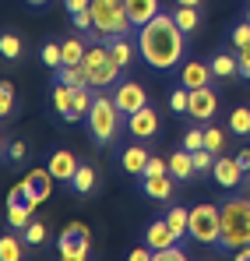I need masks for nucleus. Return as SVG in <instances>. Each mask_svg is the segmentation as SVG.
<instances>
[{
	"instance_id": "46",
	"label": "nucleus",
	"mask_w": 250,
	"mask_h": 261,
	"mask_svg": "<svg viewBox=\"0 0 250 261\" xmlns=\"http://www.w3.org/2000/svg\"><path fill=\"white\" fill-rule=\"evenodd\" d=\"M148 258H155L152 247H137V251H130V261H148Z\"/></svg>"
},
{
	"instance_id": "2",
	"label": "nucleus",
	"mask_w": 250,
	"mask_h": 261,
	"mask_svg": "<svg viewBox=\"0 0 250 261\" xmlns=\"http://www.w3.org/2000/svg\"><path fill=\"white\" fill-rule=\"evenodd\" d=\"M222 212V237H218V251L236 254L240 247L250 244V194H233L218 205Z\"/></svg>"
},
{
	"instance_id": "48",
	"label": "nucleus",
	"mask_w": 250,
	"mask_h": 261,
	"mask_svg": "<svg viewBox=\"0 0 250 261\" xmlns=\"http://www.w3.org/2000/svg\"><path fill=\"white\" fill-rule=\"evenodd\" d=\"M236 258H240V261H250V244H247V247H240V251H236Z\"/></svg>"
},
{
	"instance_id": "45",
	"label": "nucleus",
	"mask_w": 250,
	"mask_h": 261,
	"mask_svg": "<svg viewBox=\"0 0 250 261\" xmlns=\"http://www.w3.org/2000/svg\"><path fill=\"white\" fill-rule=\"evenodd\" d=\"M67 14H81V11H92V0H64Z\"/></svg>"
},
{
	"instance_id": "5",
	"label": "nucleus",
	"mask_w": 250,
	"mask_h": 261,
	"mask_svg": "<svg viewBox=\"0 0 250 261\" xmlns=\"http://www.w3.org/2000/svg\"><path fill=\"white\" fill-rule=\"evenodd\" d=\"M85 71H88V85L92 88H109L120 82V64L113 60L109 46L106 43H88V53H85Z\"/></svg>"
},
{
	"instance_id": "33",
	"label": "nucleus",
	"mask_w": 250,
	"mask_h": 261,
	"mask_svg": "<svg viewBox=\"0 0 250 261\" xmlns=\"http://www.w3.org/2000/svg\"><path fill=\"white\" fill-rule=\"evenodd\" d=\"M92 102H95V95H92V85H81V88H74V110H78L81 117H88V110H92Z\"/></svg>"
},
{
	"instance_id": "16",
	"label": "nucleus",
	"mask_w": 250,
	"mask_h": 261,
	"mask_svg": "<svg viewBox=\"0 0 250 261\" xmlns=\"http://www.w3.org/2000/svg\"><path fill=\"white\" fill-rule=\"evenodd\" d=\"M46 166H49V173L57 176V184H71L81 163L74 159V152H67V148H57V152L49 155V163H46Z\"/></svg>"
},
{
	"instance_id": "4",
	"label": "nucleus",
	"mask_w": 250,
	"mask_h": 261,
	"mask_svg": "<svg viewBox=\"0 0 250 261\" xmlns=\"http://www.w3.org/2000/svg\"><path fill=\"white\" fill-rule=\"evenodd\" d=\"M124 113L120 106L113 102V95H95L92 110H88V130L95 138V145H113L120 138V127H124Z\"/></svg>"
},
{
	"instance_id": "1",
	"label": "nucleus",
	"mask_w": 250,
	"mask_h": 261,
	"mask_svg": "<svg viewBox=\"0 0 250 261\" xmlns=\"http://www.w3.org/2000/svg\"><path fill=\"white\" fill-rule=\"evenodd\" d=\"M137 53H141V60H145L148 67H155V71H173V67H180L183 57H187V32L173 21L169 11H162V14H155L148 25L137 29Z\"/></svg>"
},
{
	"instance_id": "50",
	"label": "nucleus",
	"mask_w": 250,
	"mask_h": 261,
	"mask_svg": "<svg viewBox=\"0 0 250 261\" xmlns=\"http://www.w3.org/2000/svg\"><path fill=\"white\" fill-rule=\"evenodd\" d=\"M25 4H29V7H46L49 0H25Z\"/></svg>"
},
{
	"instance_id": "18",
	"label": "nucleus",
	"mask_w": 250,
	"mask_h": 261,
	"mask_svg": "<svg viewBox=\"0 0 250 261\" xmlns=\"http://www.w3.org/2000/svg\"><path fill=\"white\" fill-rule=\"evenodd\" d=\"M124 4H127V18L134 21V29H141V25H148L155 14H162L159 0H124Z\"/></svg>"
},
{
	"instance_id": "38",
	"label": "nucleus",
	"mask_w": 250,
	"mask_h": 261,
	"mask_svg": "<svg viewBox=\"0 0 250 261\" xmlns=\"http://www.w3.org/2000/svg\"><path fill=\"white\" fill-rule=\"evenodd\" d=\"M215 159H218V155H215L211 148H198V152H194V170H198V173H211Z\"/></svg>"
},
{
	"instance_id": "51",
	"label": "nucleus",
	"mask_w": 250,
	"mask_h": 261,
	"mask_svg": "<svg viewBox=\"0 0 250 261\" xmlns=\"http://www.w3.org/2000/svg\"><path fill=\"white\" fill-rule=\"evenodd\" d=\"M243 18H247V21H250V4H247V14H243Z\"/></svg>"
},
{
	"instance_id": "43",
	"label": "nucleus",
	"mask_w": 250,
	"mask_h": 261,
	"mask_svg": "<svg viewBox=\"0 0 250 261\" xmlns=\"http://www.w3.org/2000/svg\"><path fill=\"white\" fill-rule=\"evenodd\" d=\"M236 60H240V78H250V43L236 49Z\"/></svg>"
},
{
	"instance_id": "26",
	"label": "nucleus",
	"mask_w": 250,
	"mask_h": 261,
	"mask_svg": "<svg viewBox=\"0 0 250 261\" xmlns=\"http://www.w3.org/2000/svg\"><path fill=\"white\" fill-rule=\"evenodd\" d=\"M106 46H109V53H113V60H117L120 67H130V60H134V43H130L127 36H113Z\"/></svg>"
},
{
	"instance_id": "8",
	"label": "nucleus",
	"mask_w": 250,
	"mask_h": 261,
	"mask_svg": "<svg viewBox=\"0 0 250 261\" xmlns=\"http://www.w3.org/2000/svg\"><path fill=\"white\" fill-rule=\"evenodd\" d=\"M218 113V88L205 85V88H190V106H187V117L205 124Z\"/></svg>"
},
{
	"instance_id": "37",
	"label": "nucleus",
	"mask_w": 250,
	"mask_h": 261,
	"mask_svg": "<svg viewBox=\"0 0 250 261\" xmlns=\"http://www.w3.org/2000/svg\"><path fill=\"white\" fill-rule=\"evenodd\" d=\"M11 113H14V85L4 82V85H0V117L7 120Z\"/></svg>"
},
{
	"instance_id": "15",
	"label": "nucleus",
	"mask_w": 250,
	"mask_h": 261,
	"mask_svg": "<svg viewBox=\"0 0 250 261\" xmlns=\"http://www.w3.org/2000/svg\"><path fill=\"white\" fill-rule=\"evenodd\" d=\"M215 82V74H211V64L205 60H183L180 64V85L187 88H205Z\"/></svg>"
},
{
	"instance_id": "23",
	"label": "nucleus",
	"mask_w": 250,
	"mask_h": 261,
	"mask_svg": "<svg viewBox=\"0 0 250 261\" xmlns=\"http://www.w3.org/2000/svg\"><path fill=\"white\" fill-rule=\"evenodd\" d=\"M208 64H211V74H215V78H236V74H240L236 53H215Z\"/></svg>"
},
{
	"instance_id": "35",
	"label": "nucleus",
	"mask_w": 250,
	"mask_h": 261,
	"mask_svg": "<svg viewBox=\"0 0 250 261\" xmlns=\"http://www.w3.org/2000/svg\"><path fill=\"white\" fill-rule=\"evenodd\" d=\"M205 148H211L215 155H222L226 152V134L218 127H205Z\"/></svg>"
},
{
	"instance_id": "36",
	"label": "nucleus",
	"mask_w": 250,
	"mask_h": 261,
	"mask_svg": "<svg viewBox=\"0 0 250 261\" xmlns=\"http://www.w3.org/2000/svg\"><path fill=\"white\" fill-rule=\"evenodd\" d=\"M42 64L53 67V71L64 64V49H60V43H46V46H42Z\"/></svg>"
},
{
	"instance_id": "40",
	"label": "nucleus",
	"mask_w": 250,
	"mask_h": 261,
	"mask_svg": "<svg viewBox=\"0 0 250 261\" xmlns=\"http://www.w3.org/2000/svg\"><path fill=\"white\" fill-rule=\"evenodd\" d=\"M21 237H25V244L39 247V244H46V226H42V222H32V226H29V229H25Z\"/></svg>"
},
{
	"instance_id": "17",
	"label": "nucleus",
	"mask_w": 250,
	"mask_h": 261,
	"mask_svg": "<svg viewBox=\"0 0 250 261\" xmlns=\"http://www.w3.org/2000/svg\"><path fill=\"white\" fill-rule=\"evenodd\" d=\"M145 244H148L152 251H162V247H169V244H180V237L173 233V226H169L166 219H155V222L145 229Z\"/></svg>"
},
{
	"instance_id": "9",
	"label": "nucleus",
	"mask_w": 250,
	"mask_h": 261,
	"mask_svg": "<svg viewBox=\"0 0 250 261\" xmlns=\"http://www.w3.org/2000/svg\"><path fill=\"white\" fill-rule=\"evenodd\" d=\"M53 184H57V176L49 173V166H42V170H29V173H25L21 187H25V198H29L32 208L42 205V201L53 194Z\"/></svg>"
},
{
	"instance_id": "49",
	"label": "nucleus",
	"mask_w": 250,
	"mask_h": 261,
	"mask_svg": "<svg viewBox=\"0 0 250 261\" xmlns=\"http://www.w3.org/2000/svg\"><path fill=\"white\" fill-rule=\"evenodd\" d=\"M176 4H183V7H201L205 0H176Z\"/></svg>"
},
{
	"instance_id": "10",
	"label": "nucleus",
	"mask_w": 250,
	"mask_h": 261,
	"mask_svg": "<svg viewBox=\"0 0 250 261\" xmlns=\"http://www.w3.org/2000/svg\"><path fill=\"white\" fill-rule=\"evenodd\" d=\"M113 102L120 106L124 117H130V113H137L141 106H148V92L137 85V82H117V85H113Z\"/></svg>"
},
{
	"instance_id": "34",
	"label": "nucleus",
	"mask_w": 250,
	"mask_h": 261,
	"mask_svg": "<svg viewBox=\"0 0 250 261\" xmlns=\"http://www.w3.org/2000/svg\"><path fill=\"white\" fill-rule=\"evenodd\" d=\"M4 159L7 163H25L29 159V145L25 141H7L4 145Z\"/></svg>"
},
{
	"instance_id": "27",
	"label": "nucleus",
	"mask_w": 250,
	"mask_h": 261,
	"mask_svg": "<svg viewBox=\"0 0 250 261\" xmlns=\"http://www.w3.org/2000/svg\"><path fill=\"white\" fill-rule=\"evenodd\" d=\"M53 110L64 117L67 110H74V85H67V82H57L53 85Z\"/></svg>"
},
{
	"instance_id": "42",
	"label": "nucleus",
	"mask_w": 250,
	"mask_h": 261,
	"mask_svg": "<svg viewBox=\"0 0 250 261\" xmlns=\"http://www.w3.org/2000/svg\"><path fill=\"white\" fill-rule=\"evenodd\" d=\"M155 258L159 261H187V251H183L180 244H169V247H162V251H155Z\"/></svg>"
},
{
	"instance_id": "20",
	"label": "nucleus",
	"mask_w": 250,
	"mask_h": 261,
	"mask_svg": "<svg viewBox=\"0 0 250 261\" xmlns=\"http://www.w3.org/2000/svg\"><path fill=\"white\" fill-rule=\"evenodd\" d=\"M32 205L25 201V198H18V201H7V226L11 229H18V233H25L29 226H32Z\"/></svg>"
},
{
	"instance_id": "39",
	"label": "nucleus",
	"mask_w": 250,
	"mask_h": 261,
	"mask_svg": "<svg viewBox=\"0 0 250 261\" xmlns=\"http://www.w3.org/2000/svg\"><path fill=\"white\" fill-rule=\"evenodd\" d=\"M183 148L187 152H198V148H205V127H190L183 134Z\"/></svg>"
},
{
	"instance_id": "47",
	"label": "nucleus",
	"mask_w": 250,
	"mask_h": 261,
	"mask_svg": "<svg viewBox=\"0 0 250 261\" xmlns=\"http://www.w3.org/2000/svg\"><path fill=\"white\" fill-rule=\"evenodd\" d=\"M236 163H240V166H243V170L250 173V148H243V152H236Z\"/></svg>"
},
{
	"instance_id": "24",
	"label": "nucleus",
	"mask_w": 250,
	"mask_h": 261,
	"mask_svg": "<svg viewBox=\"0 0 250 261\" xmlns=\"http://www.w3.org/2000/svg\"><path fill=\"white\" fill-rule=\"evenodd\" d=\"M60 49H64V64H67V67H74V64H81L85 53H88V39L71 36V39H64V43H60ZM64 64H60V67H64Z\"/></svg>"
},
{
	"instance_id": "25",
	"label": "nucleus",
	"mask_w": 250,
	"mask_h": 261,
	"mask_svg": "<svg viewBox=\"0 0 250 261\" xmlns=\"http://www.w3.org/2000/svg\"><path fill=\"white\" fill-rule=\"evenodd\" d=\"M25 258V237L18 240L14 233H4L0 237V261H21Z\"/></svg>"
},
{
	"instance_id": "22",
	"label": "nucleus",
	"mask_w": 250,
	"mask_h": 261,
	"mask_svg": "<svg viewBox=\"0 0 250 261\" xmlns=\"http://www.w3.org/2000/svg\"><path fill=\"white\" fill-rule=\"evenodd\" d=\"M173 226V233L183 240V237H190V208H183V205H169L166 216H162Z\"/></svg>"
},
{
	"instance_id": "44",
	"label": "nucleus",
	"mask_w": 250,
	"mask_h": 261,
	"mask_svg": "<svg viewBox=\"0 0 250 261\" xmlns=\"http://www.w3.org/2000/svg\"><path fill=\"white\" fill-rule=\"evenodd\" d=\"M71 25H74V29H81V32H92V29H95V25H92V11L71 14Z\"/></svg>"
},
{
	"instance_id": "21",
	"label": "nucleus",
	"mask_w": 250,
	"mask_h": 261,
	"mask_svg": "<svg viewBox=\"0 0 250 261\" xmlns=\"http://www.w3.org/2000/svg\"><path fill=\"white\" fill-rule=\"evenodd\" d=\"M169 14H173V21H176L187 36H194V32L201 29V7H183V4H176Z\"/></svg>"
},
{
	"instance_id": "41",
	"label": "nucleus",
	"mask_w": 250,
	"mask_h": 261,
	"mask_svg": "<svg viewBox=\"0 0 250 261\" xmlns=\"http://www.w3.org/2000/svg\"><path fill=\"white\" fill-rule=\"evenodd\" d=\"M229 39H233V46H236V49L250 43V21H247V18H243V21H240V25L229 32Z\"/></svg>"
},
{
	"instance_id": "13",
	"label": "nucleus",
	"mask_w": 250,
	"mask_h": 261,
	"mask_svg": "<svg viewBox=\"0 0 250 261\" xmlns=\"http://www.w3.org/2000/svg\"><path fill=\"white\" fill-rule=\"evenodd\" d=\"M137 184H141V194L152 198V201H169L173 191H176V176L173 173H145Z\"/></svg>"
},
{
	"instance_id": "14",
	"label": "nucleus",
	"mask_w": 250,
	"mask_h": 261,
	"mask_svg": "<svg viewBox=\"0 0 250 261\" xmlns=\"http://www.w3.org/2000/svg\"><path fill=\"white\" fill-rule=\"evenodd\" d=\"M148 159H152V152H148L141 141H134V145L120 148V170H124L127 176H134V180H141V176H145Z\"/></svg>"
},
{
	"instance_id": "30",
	"label": "nucleus",
	"mask_w": 250,
	"mask_h": 261,
	"mask_svg": "<svg viewBox=\"0 0 250 261\" xmlns=\"http://www.w3.org/2000/svg\"><path fill=\"white\" fill-rule=\"evenodd\" d=\"M21 49H25V46H21V36H18V32H4V36H0V53H4V60H18Z\"/></svg>"
},
{
	"instance_id": "32",
	"label": "nucleus",
	"mask_w": 250,
	"mask_h": 261,
	"mask_svg": "<svg viewBox=\"0 0 250 261\" xmlns=\"http://www.w3.org/2000/svg\"><path fill=\"white\" fill-rule=\"evenodd\" d=\"M187 106H190V88L187 85L173 88V92H169V110H173V113H187Z\"/></svg>"
},
{
	"instance_id": "31",
	"label": "nucleus",
	"mask_w": 250,
	"mask_h": 261,
	"mask_svg": "<svg viewBox=\"0 0 250 261\" xmlns=\"http://www.w3.org/2000/svg\"><path fill=\"white\" fill-rule=\"evenodd\" d=\"M229 130L233 134H250V106H236L233 113H229Z\"/></svg>"
},
{
	"instance_id": "29",
	"label": "nucleus",
	"mask_w": 250,
	"mask_h": 261,
	"mask_svg": "<svg viewBox=\"0 0 250 261\" xmlns=\"http://www.w3.org/2000/svg\"><path fill=\"white\" fill-rule=\"evenodd\" d=\"M57 82H67V85H74V88H81L88 85V71H85V64H74V67H57Z\"/></svg>"
},
{
	"instance_id": "12",
	"label": "nucleus",
	"mask_w": 250,
	"mask_h": 261,
	"mask_svg": "<svg viewBox=\"0 0 250 261\" xmlns=\"http://www.w3.org/2000/svg\"><path fill=\"white\" fill-rule=\"evenodd\" d=\"M127 130L134 134V141H148V138H155V134H159V110L141 106L137 113L127 117Z\"/></svg>"
},
{
	"instance_id": "6",
	"label": "nucleus",
	"mask_w": 250,
	"mask_h": 261,
	"mask_svg": "<svg viewBox=\"0 0 250 261\" xmlns=\"http://www.w3.org/2000/svg\"><path fill=\"white\" fill-rule=\"evenodd\" d=\"M218 237H222V212L218 205L201 201L190 208V240L194 244H205V247H218Z\"/></svg>"
},
{
	"instance_id": "7",
	"label": "nucleus",
	"mask_w": 250,
	"mask_h": 261,
	"mask_svg": "<svg viewBox=\"0 0 250 261\" xmlns=\"http://www.w3.org/2000/svg\"><path fill=\"white\" fill-rule=\"evenodd\" d=\"M88 226L81 222H71L60 237H57V251H60V258L64 261H85L88 258Z\"/></svg>"
},
{
	"instance_id": "3",
	"label": "nucleus",
	"mask_w": 250,
	"mask_h": 261,
	"mask_svg": "<svg viewBox=\"0 0 250 261\" xmlns=\"http://www.w3.org/2000/svg\"><path fill=\"white\" fill-rule=\"evenodd\" d=\"M92 32L85 36L88 43H109L113 36H130L134 21L127 18L124 0H92Z\"/></svg>"
},
{
	"instance_id": "19",
	"label": "nucleus",
	"mask_w": 250,
	"mask_h": 261,
	"mask_svg": "<svg viewBox=\"0 0 250 261\" xmlns=\"http://www.w3.org/2000/svg\"><path fill=\"white\" fill-rule=\"evenodd\" d=\"M169 173L176 176L180 184L194 180V176H198V170H194V152H187V148L173 152V155H169Z\"/></svg>"
},
{
	"instance_id": "52",
	"label": "nucleus",
	"mask_w": 250,
	"mask_h": 261,
	"mask_svg": "<svg viewBox=\"0 0 250 261\" xmlns=\"http://www.w3.org/2000/svg\"><path fill=\"white\" fill-rule=\"evenodd\" d=\"M247 194H250V173H247Z\"/></svg>"
},
{
	"instance_id": "28",
	"label": "nucleus",
	"mask_w": 250,
	"mask_h": 261,
	"mask_svg": "<svg viewBox=\"0 0 250 261\" xmlns=\"http://www.w3.org/2000/svg\"><path fill=\"white\" fill-rule=\"evenodd\" d=\"M71 191H74V194H92V191H95V170H92L88 163L78 166V173L71 180Z\"/></svg>"
},
{
	"instance_id": "11",
	"label": "nucleus",
	"mask_w": 250,
	"mask_h": 261,
	"mask_svg": "<svg viewBox=\"0 0 250 261\" xmlns=\"http://www.w3.org/2000/svg\"><path fill=\"white\" fill-rule=\"evenodd\" d=\"M211 176H215V184L218 187H229V191H236V187H243V180H247V170L236 163V155L229 159L226 152L215 159V166H211Z\"/></svg>"
}]
</instances>
